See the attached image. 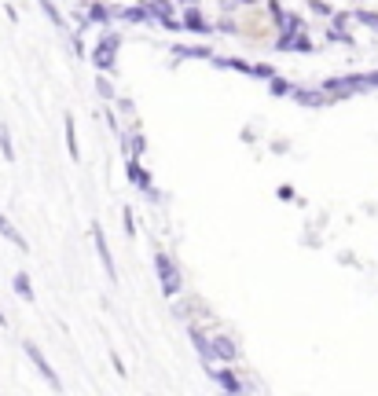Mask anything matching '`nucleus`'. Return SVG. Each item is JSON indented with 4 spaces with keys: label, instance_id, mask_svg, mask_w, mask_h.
<instances>
[{
    "label": "nucleus",
    "instance_id": "obj_1",
    "mask_svg": "<svg viewBox=\"0 0 378 396\" xmlns=\"http://www.w3.org/2000/svg\"><path fill=\"white\" fill-rule=\"evenodd\" d=\"M320 88H323V95H327V99H331V103H334V99H349V95H356V92H367V88H371V77H367V74L327 77Z\"/></svg>",
    "mask_w": 378,
    "mask_h": 396
},
{
    "label": "nucleus",
    "instance_id": "obj_2",
    "mask_svg": "<svg viewBox=\"0 0 378 396\" xmlns=\"http://www.w3.org/2000/svg\"><path fill=\"white\" fill-rule=\"evenodd\" d=\"M155 275H158V286L166 297H176L180 286H184V279H180V268L169 253H155Z\"/></svg>",
    "mask_w": 378,
    "mask_h": 396
},
{
    "label": "nucleus",
    "instance_id": "obj_3",
    "mask_svg": "<svg viewBox=\"0 0 378 396\" xmlns=\"http://www.w3.org/2000/svg\"><path fill=\"white\" fill-rule=\"evenodd\" d=\"M22 349H26L30 363H34V367H37V374H41V378H44V382H48V385H52V389L59 392V389H63V382H59V374L52 371V363H48V359H44V352L37 349V341H22Z\"/></svg>",
    "mask_w": 378,
    "mask_h": 396
},
{
    "label": "nucleus",
    "instance_id": "obj_4",
    "mask_svg": "<svg viewBox=\"0 0 378 396\" xmlns=\"http://www.w3.org/2000/svg\"><path fill=\"white\" fill-rule=\"evenodd\" d=\"M92 242H96V253H100V264H103L107 279H110V283H118V264H114V257H110V242H107L100 224H92Z\"/></svg>",
    "mask_w": 378,
    "mask_h": 396
},
{
    "label": "nucleus",
    "instance_id": "obj_5",
    "mask_svg": "<svg viewBox=\"0 0 378 396\" xmlns=\"http://www.w3.org/2000/svg\"><path fill=\"white\" fill-rule=\"evenodd\" d=\"M114 52H118V33H103V37L96 41V48H92V62L100 66V70H110Z\"/></svg>",
    "mask_w": 378,
    "mask_h": 396
},
{
    "label": "nucleus",
    "instance_id": "obj_6",
    "mask_svg": "<svg viewBox=\"0 0 378 396\" xmlns=\"http://www.w3.org/2000/svg\"><path fill=\"white\" fill-rule=\"evenodd\" d=\"M206 374L217 382L224 392H232V396H242V378L235 371H228V367H206Z\"/></svg>",
    "mask_w": 378,
    "mask_h": 396
},
{
    "label": "nucleus",
    "instance_id": "obj_7",
    "mask_svg": "<svg viewBox=\"0 0 378 396\" xmlns=\"http://www.w3.org/2000/svg\"><path fill=\"white\" fill-rule=\"evenodd\" d=\"M125 173H129V180H133L140 191H147L151 198H158V191H155V184H151V176H147V169L140 165V158H125Z\"/></svg>",
    "mask_w": 378,
    "mask_h": 396
},
{
    "label": "nucleus",
    "instance_id": "obj_8",
    "mask_svg": "<svg viewBox=\"0 0 378 396\" xmlns=\"http://www.w3.org/2000/svg\"><path fill=\"white\" fill-rule=\"evenodd\" d=\"M188 334H191V345H195V352L202 356V363H206V367H213V359H217V356H213V338H206L199 326H191Z\"/></svg>",
    "mask_w": 378,
    "mask_h": 396
},
{
    "label": "nucleus",
    "instance_id": "obj_9",
    "mask_svg": "<svg viewBox=\"0 0 378 396\" xmlns=\"http://www.w3.org/2000/svg\"><path fill=\"white\" fill-rule=\"evenodd\" d=\"M114 19V11L107 4H89L85 8V19H81V29H89V26H107Z\"/></svg>",
    "mask_w": 378,
    "mask_h": 396
},
{
    "label": "nucleus",
    "instance_id": "obj_10",
    "mask_svg": "<svg viewBox=\"0 0 378 396\" xmlns=\"http://www.w3.org/2000/svg\"><path fill=\"white\" fill-rule=\"evenodd\" d=\"M173 59H209L213 62V48H206V44H176Z\"/></svg>",
    "mask_w": 378,
    "mask_h": 396
},
{
    "label": "nucleus",
    "instance_id": "obj_11",
    "mask_svg": "<svg viewBox=\"0 0 378 396\" xmlns=\"http://www.w3.org/2000/svg\"><path fill=\"white\" fill-rule=\"evenodd\" d=\"M294 99H298V103H301V107H312V110H316V107H327V103H331V99H327V95H323V88H316V92H312V88H294Z\"/></svg>",
    "mask_w": 378,
    "mask_h": 396
},
{
    "label": "nucleus",
    "instance_id": "obj_12",
    "mask_svg": "<svg viewBox=\"0 0 378 396\" xmlns=\"http://www.w3.org/2000/svg\"><path fill=\"white\" fill-rule=\"evenodd\" d=\"M213 356H217V359H224V363H235L239 359V349H235V341L232 338H213Z\"/></svg>",
    "mask_w": 378,
    "mask_h": 396
},
{
    "label": "nucleus",
    "instance_id": "obj_13",
    "mask_svg": "<svg viewBox=\"0 0 378 396\" xmlns=\"http://www.w3.org/2000/svg\"><path fill=\"white\" fill-rule=\"evenodd\" d=\"M184 29H191V33H202V37H209V33H213V22H206V19H202V15L195 11V8H188V11H184Z\"/></svg>",
    "mask_w": 378,
    "mask_h": 396
},
{
    "label": "nucleus",
    "instance_id": "obj_14",
    "mask_svg": "<svg viewBox=\"0 0 378 396\" xmlns=\"http://www.w3.org/2000/svg\"><path fill=\"white\" fill-rule=\"evenodd\" d=\"M0 235H4V239H8L11 246H15V250H30V242H26V239L19 235V227H15V224H11V220L4 217V213H0Z\"/></svg>",
    "mask_w": 378,
    "mask_h": 396
},
{
    "label": "nucleus",
    "instance_id": "obj_15",
    "mask_svg": "<svg viewBox=\"0 0 378 396\" xmlns=\"http://www.w3.org/2000/svg\"><path fill=\"white\" fill-rule=\"evenodd\" d=\"M122 22H155V15L147 11V4H140V8H118L114 11Z\"/></svg>",
    "mask_w": 378,
    "mask_h": 396
},
{
    "label": "nucleus",
    "instance_id": "obj_16",
    "mask_svg": "<svg viewBox=\"0 0 378 396\" xmlns=\"http://www.w3.org/2000/svg\"><path fill=\"white\" fill-rule=\"evenodd\" d=\"M275 48H294V52L308 55V52H312V41L305 37V33H298V37H279V41H275Z\"/></svg>",
    "mask_w": 378,
    "mask_h": 396
},
{
    "label": "nucleus",
    "instance_id": "obj_17",
    "mask_svg": "<svg viewBox=\"0 0 378 396\" xmlns=\"http://www.w3.org/2000/svg\"><path fill=\"white\" fill-rule=\"evenodd\" d=\"M11 286H15V293H19L22 301H34V283H30V275H26V272H15Z\"/></svg>",
    "mask_w": 378,
    "mask_h": 396
},
{
    "label": "nucleus",
    "instance_id": "obj_18",
    "mask_svg": "<svg viewBox=\"0 0 378 396\" xmlns=\"http://www.w3.org/2000/svg\"><path fill=\"white\" fill-rule=\"evenodd\" d=\"M63 125H67V151H70L74 161H81V147H77V132H74V118H70V114L63 118Z\"/></svg>",
    "mask_w": 378,
    "mask_h": 396
},
{
    "label": "nucleus",
    "instance_id": "obj_19",
    "mask_svg": "<svg viewBox=\"0 0 378 396\" xmlns=\"http://www.w3.org/2000/svg\"><path fill=\"white\" fill-rule=\"evenodd\" d=\"M37 4H41V11L48 15V22H52L56 29H63V26H67V19H63V15H59V8L52 4V0H37Z\"/></svg>",
    "mask_w": 378,
    "mask_h": 396
},
{
    "label": "nucleus",
    "instance_id": "obj_20",
    "mask_svg": "<svg viewBox=\"0 0 378 396\" xmlns=\"http://www.w3.org/2000/svg\"><path fill=\"white\" fill-rule=\"evenodd\" d=\"M0 154H4L8 161L15 158V147H11V136H8V128H4V125H0Z\"/></svg>",
    "mask_w": 378,
    "mask_h": 396
},
{
    "label": "nucleus",
    "instance_id": "obj_21",
    "mask_svg": "<svg viewBox=\"0 0 378 396\" xmlns=\"http://www.w3.org/2000/svg\"><path fill=\"white\" fill-rule=\"evenodd\" d=\"M129 140V158H140L143 151H147V143H143V136H125Z\"/></svg>",
    "mask_w": 378,
    "mask_h": 396
},
{
    "label": "nucleus",
    "instance_id": "obj_22",
    "mask_svg": "<svg viewBox=\"0 0 378 396\" xmlns=\"http://www.w3.org/2000/svg\"><path fill=\"white\" fill-rule=\"evenodd\" d=\"M353 19H356L360 26H371V29H378V15H374V11H353Z\"/></svg>",
    "mask_w": 378,
    "mask_h": 396
},
{
    "label": "nucleus",
    "instance_id": "obj_23",
    "mask_svg": "<svg viewBox=\"0 0 378 396\" xmlns=\"http://www.w3.org/2000/svg\"><path fill=\"white\" fill-rule=\"evenodd\" d=\"M268 88H272V95H287V92H294V88H290V81H283V77H272V81H268Z\"/></svg>",
    "mask_w": 378,
    "mask_h": 396
},
{
    "label": "nucleus",
    "instance_id": "obj_24",
    "mask_svg": "<svg viewBox=\"0 0 378 396\" xmlns=\"http://www.w3.org/2000/svg\"><path fill=\"white\" fill-rule=\"evenodd\" d=\"M122 224H125V235H133V231H136L133 227V209H129V206L122 209Z\"/></svg>",
    "mask_w": 378,
    "mask_h": 396
},
{
    "label": "nucleus",
    "instance_id": "obj_25",
    "mask_svg": "<svg viewBox=\"0 0 378 396\" xmlns=\"http://www.w3.org/2000/svg\"><path fill=\"white\" fill-rule=\"evenodd\" d=\"M96 92H100L103 99H114V88H110V81H103V77L96 81Z\"/></svg>",
    "mask_w": 378,
    "mask_h": 396
},
{
    "label": "nucleus",
    "instance_id": "obj_26",
    "mask_svg": "<svg viewBox=\"0 0 378 396\" xmlns=\"http://www.w3.org/2000/svg\"><path fill=\"white\" fill-rule=\"evenodd\" d=\"M308 8L316 11V15H334V11H331V4H323V0H308Z\"/></svg>",
    "mask_w": 378,
    "mask_h": 396
},
{
    "label": "nucleus",
    "instance_id": "obj_27",
    "mask_svg": "<svg viewBox=\"0 0 378 396\" xmlns=\"http://www.w3.org/2000/svg\"><path fill=\"white\" fill-rule=\"evenodd\" d=\"M213 29H221V33H239V26L228 22V19H224V22H213Z\"/></svg>",
    "mask_w": 378,
    "mask_h": 396
},
{
    "label": "nucleus",
    "instance_id": "obj_28",
    "mask_svg": "<svg viewBox=\"0 0 378 396\" xmlns=\"http://www.w3.org/2000/svg\"><path fill=\"white\" fill-rule=\"evenodd\" d=\"M110 363H114V371H118V374L125 378V359H122L118 352H110Z\"/></svg>",
    "mask_w": 378,
    "mask_h": 396
},
{
    "label": "nucleus",
    "instance_id": "obj_29",
    "mask_svg": "<svg viewBox=\"0 0 378 396\" xmlns=\"http://www.w3.org/2000/svg\"><path fill=\"white\" fill-rule=\"evenodd\" d=\"M0 326H8V316H4V308H0Z\"/></svg>",
    "mask_w": 378,
    "mask_h": 396
},
{
    "label": "nucleus",
    "instance_id": "obj_30",
    "mask_svg": "<svg viewBox=\"0 0 378 396\" xmlns=\"http://www.w3.org/2000/svg\"><path fill=\"white\" fill-rule=\"evenodd\" d=\"M239 4H257V0H239Z\"/></svg>",
    "mask_w": 378,
    "mask_h": 396
},
{
    "label": "nucleus",
    "instance_id": "obj_31",
    "mask_svg": "<svg viewBox=\"0 0 378 396\" xmlns=\"http://www.w3.org/2000/svg\"><path fill=\"white\" fill-rule=\"evenodd\" d=\"M221 396H232V392H221Z\"/></svg>",
    "mask_w": 378,
    "mask_h": 396
}]
</instances>
